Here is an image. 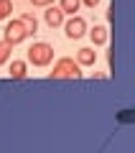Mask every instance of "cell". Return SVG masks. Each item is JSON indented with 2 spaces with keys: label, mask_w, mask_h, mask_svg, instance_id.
Returning <instances> with one entry per match:
<instances>
[{
  "label": "cell",
  "mask_w": 135,
  "mask_h": 153,
  "mask_svg": "<svg viewBox=\"0 0 135 153\" xmlns=\"http://www.w3.org/2000/svg\"><path fill=\"white\" fill-rule=\"evenodd\" d=\"M26 61L33 64V66H49L51 61H54V46L46 44V41H36V44L28 49Z\"/></svg>",
  "instance_id": "1"
},
{
  "label": "cell",
  "mask_w": 135,
  "mask_h": 153,
  "mask_svg": "<svg viewBox=\"0 0 135 153\" xmlns=\"http://www.w3.org/2000/svg\"><path fill=\"white\" fill-rule=\"evenodd\" d=\"M79 76H82V66L69 56L59 59L54 64V69L49 71V79H79Z\"/></svg>",
  "instance_id": "2"
},
{
  "label": "cell",
  "mask_w": 135,
  "mask_h": 153,
  "mask_svg": "<svg viewBox=\"0 0 135 153\" xmlns=\"http://www.w3.org/2000/svg\"><path fill=\"white\" fill-rule=\"evenodd\" d=\"M61 26H64L66 38H71V41H79L82 36H87V28H89V26H87V21L82 16H76V13L69 18V21H64Z\"/></svg>",
  "instance_id": "3"
},
{
  "label": "cell",
  "mask_w": 135,
  "mask_h": 153,
  "mask_svg": "<svg viewBox=\"0 0 135 153\" xmlns=\"http://www.w3.org/2000/svg\"><path fill=\"white\" fill-rule=\"evenodd\" d=\"M28 38V31H26V26L21 23V18H13V21H8V26H5V41L10 46H18V44H23Z\"/></svg>",
  "instance_id": "4"
},
{
  "label": "cell",
  "mask_w": 135,
  "mask_h": 153,
  "mask_svg": "<svg viewBox=\"0 0 135 153\" xmlns=\"http://www.w3.org/2000/svg\"><path fill=\"white\" fill-rule=\"evenodd\" d=\"M43 21H46V26L51 28H59L61 23H64V10H61L59 5H46V10H43Z\"/></svg>",
  "instance_id": "5"
},
{
  "label": "cell",
  "mask_w": 135,
  "mask_h": 153,
  "mask_svg": "<svg viewBox=\"0 0 135 153\" xmlns=\"http://www.w3.org/2000/svg\"><path fill=\"white\" fill-rule=\"evenodd\" d=\"M76 64L79 66H94V61H97V51L92 49V46H84V49L76 51Z\"/></svg>",
  "instance_id": "6"
},
{
  "label": "cell",
  "mask_w": 135,
  "mask_h": 153,
  "mask_svg": "<svg viewBox=\"0 0 135 153\" xmlns=\"http://www.w3.org/2000/svg\"><path fill=\"white\" fill-rule=\"evenodd\" d=\"M87 33H89V38H92L94 46H105L110 41V31L107 26H94V28H87Z\"/></svg>",
  "instance_id": "7"
},
{
  "label": "cell",
  "mask_w": 135,
  "mask_h": 153,
  "mask_svg": "<svg viewBox=\"0 0 135 153\" xmlns=\"http://www.w3.org/2000/svg\"><path fill=\"white\" fill-rule=\"evenodd\" d=\"M8 74H10V79H26V76H28V61H23V59L10 61Z\"/></svg>",
  "instance_id": "8"
},
{
  "label": "cell",
  "mask_w": 135,
  "mask_h": 153,
  "mask_svg": "<svg viewBox=\"0 0 135 153\" xmlns=\"http://www.w3.org/2000/svg\"><path fill=\"white\" fill-rule=\"evenodd\" d=\"M21 23L26 26L28 36H33V33L38 31V21H36V16H33V13H23V16H21Z\"/></svg>",
  "instance_id": "9"
},
{
  "label": "cell",
  "mask_w": 135,
  "mask_h": 153,
  "mask_svg": "<svg viewBox=\"0 0 135 153\" xmlns=\"http://www.w3.org/2000/svg\"><path fill=\"white\" fill-rule=\"evenodd\" d=\"M59 8L64 10V16H74L82 8V0H59Z\"/></svg>",
  "instance_id": "10"
},
{
  "label": "cell",
  "mask_w": 135,
  "mask_h": 153,
  "mask_svg": "<svg viewBox=\"0 0 135 153\" xmlns=\"http://www.w3.org/2000/svg\"><path fill=\"white\" fill-rule=\"evenodd\" d=\"M10 51H13V46L8 44L5 38H3V41H0V66H3V64H8V61H10Z\"/></svg>",
  "instance_id": "11"
},
{
  "label": "cell",
  "mask_w": 135,
  "mask_h": 153,
  "mask_svg": "<svg viewBox=\"0 0 135 153\" xmlns=\"http://www.w3.org/2000/svg\"><path fill=\"white\" fill-rule=\"evenodd\" d=\"M13 13V0H0V21H8Z\"/></svg>",
  "instance_id": "12"
},
{
  "label": "cell",
  "mask_w": 135,
  "mask_h": 153,
  "mask_svg": "<svg viewBox=\"0 0 135 153\" xmlns=\"http://www.w3.org/2000/svg\"><path fill=\"white\" fill-rule=\"evenodd\" d=\"M33 5H38V8H46V5H51V3H54V0H31Z\"/></svg>",
  "instance_id": "13"
},
{
  "label": "cell",
  "mask_w": 135,
  "mask_h": 153,
  "mask_svg": "<svg viewBox=\"0 0 135 153\" xmlns=\"http://www.w3.org/2000/svg\"><path fill=\"white\" fill-rule=\"evenodd\" d=\"M97 3H99V0H82V5H87V8H94Z\"/></svg>",
  "instance_id": "14"
}]
</instances>
